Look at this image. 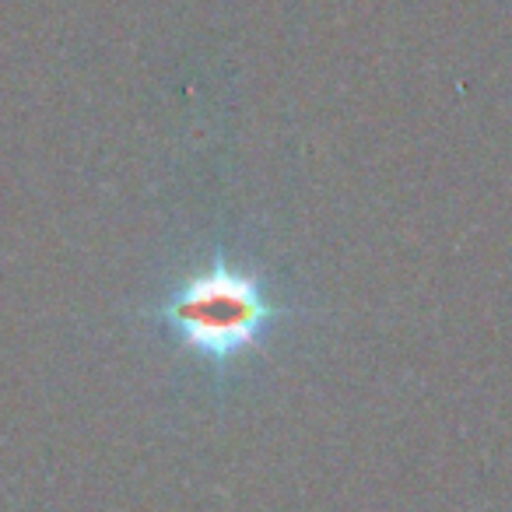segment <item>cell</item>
Masks as SVG:
<instances>
[{
	"mask_svg": "<svg viewBox=\"0 0 512 512\" xmlns=\"http://www.w3.org/2000/svg\"><path fill=\"white\" fill-rule=\"evenodd\" d=\"M285 309L271 302L256 274L228 267L225 260L190 274L162 306L158 323L204 362H239L271 334Z\"/></svg>",
	"mask_w": 512,
	"mask_h": 512,
	"instance_id": "6da1fadb",
	"label": "cell"
}]
</instances>
